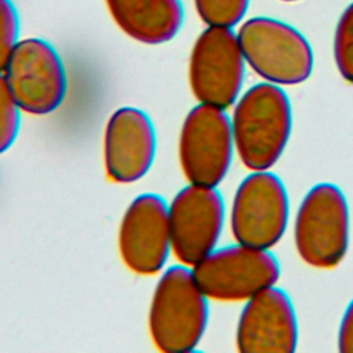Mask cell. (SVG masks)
Masks as SVG:
<instances>
[{"label": "cell", "instance_id": "9a60e30c", "mask_svg": "<svg viewBox=\"0 0 353 353\" xmlns=\"http://www.w3.org/2000/svg\"><path fill=\"white\" fill-rule=\"evenodd\" d=\"M199 18L207 26L233 28L248 7L250 0H193Z\"/></svg>", "mask_w": 353, "mask_h": 353}, {"label": "cell", "instance_id": "9c48e42d", "mask_svg": "<svg viewBox=\"0 0 353 353\" xmlns=\"http://www.w3.org/2000/svg\"><path fill=\"white\" fill-rule=\"evenodd\" d=\"M287 221L288 196L276 174L254 171L240 182L230 210L237 243L269 250L283 237Z\"/></svg>", "mask_w": 353, "mask_h": 353}, {"label": "cell", "instance_id": "ba28073f", "mask_svg": "<svg viewBox=\"0 0 353 353\" xmlns=\"http://www.w3.org/2000/svg\"><path fill=\"white\" fill-rule=\"evenodd\" d=\"M3 73L22 112L34 116L50 114L65 101V65L57 50L43 39L19 40Z\"/></svg>", "mask_w": 353, "mask_h": 353}, {"label": "cell", "instance_id": "2e32d148", "mask_svg": "<svg viewBox=\"0 0 353 353\" xmlns=\"http://www.w3.org/2000/svg\"><path fill=\"white\" fill-rule=\"evenodd\" d=\"M334 58L342 79L353 84V3L346 7L336 23Z\"/></svg>", "mask_w": 353, "mask_h": 353}, {"label": "cell", "instance_id": "7c38bea8", "mask_svg": "<svg viewBox=\"0 0 353 353\" xmlns=\"http://www.w3.org/2000/svg\"><path fill=\"white\" fill-rule=\"evenodd\" d=\"M156 150V130L142 109L123 106L109 116L103 131V165L112 182L132 183L143 178Z\"/></svg>", "mask_w": 353, "mask_h": 353}, {"label": "cell", "instance_id": "7a4b0ae2", "mask_svg": "<svg viewBox=\"0 0 353 353\" xmlns=\"http://www.w3.org/2000/svg\"><path fill=\"white\" fill-rule=\"evenodd\" d=\"M292 128L287 94L273 83L248 88L232 116L233 142L241 163L252 171H265L283 154Z\"/></svg>", "mask_w": 353, "mask_h": 353}, {"label": "cell", "instance_id": "6da1fadb", "mask_svg": "<svg viewBox=\"0 0 353 353\" xmlns=\"http://www.w3.org/2000/svg\"><path fill=\"white\" fill-rule=\"evenodd\" d=\"M208 298L186 265L167 268L160 276L148 313V328L163 353H188L197 347L208 324Z\"/></svg>", "mask_w": 353, "mask_h": 353}, {"label": "cell", "instance_id": "3957f363", "mask_svg": "<svg viewBox=\"0 0 353 353\" xmlns=\"http://www.w3.org/2000/svg\"><path fill=\"white\" fill-rule=\"evenodd\" d=\"M244 61L268 83L294 85L309 79L313 52L295 28L273 18L247 19L237 32Z\"/></svg>", "mask_w": 353, "mask_h": 353}, {"label": "cell", "instance_id": "277c9868", "mask_svg": "<svg viewBox=\"0 0 353 353\" xmlns=\"http://www.w3.org/2000/svg\"><path fill=\"white\" fill-rule=\"evenodd\" d=\"M295 248L310 266H338L349 245V207L342 190L330 182L314 185L303 197L294 226Z\"/></svg>", "mask_w": 353, "mask_h": 353}, {"label": "cell", "instance_id": "8992f818", "mask_svg": "<svg viewBox=\"0 0 353 353\" xmlns=\"http://www.w3.org/2000/svg\"><path fill=\"white\" fill-rule=\"evenodd\" d=\"M232 120L225 109L199 103L185 116L178 159L189 183L216 188L226 176L233 157Z\"/></svg>", "mask_w": 353, "mask_h": 353}, {"label": "cell", "instance_id": "4fadbf2b", "mask_svg": "<svg viewBox=\"0 0 353 353\" xmlns=\"http://www.w3.org/2000/svg\"><path fill=\"white\" fill-rule=\"evenodd\" d=\"M296 342V316L287 292L272 285L247 301L236 328L239 352L292 353Z\"/></svg>", "mask_w": 353, "mask_h": 353}, {"label": "cell", "instance_id": "e0dca14e", "mask_svg": "<svg viewBox=\"0 0 353 353\" xmlns=\"http://www.w3.org/2000/svg\"><path fill=\"white\" fill-rule=\"evenodd\" d=\"M21 108L17 103L4 73L0 72V154L15 142L21 125Z\"/></svg>", "mask_w": 353, "mask_h": 353}, {"label": "cell", "instance_id": "d6986e66", "mask_svg": "<svg viewBox=\"0 0 353 353\" xmlns=\"http://www.w3.org/2000/svg\"><path fill=\"white\" fill-rule=\"evenodd\" d=\"M338 349L343 353H353V299L342 316L338 332Z\"/></svg>", "mask_w": 353, "mask_h": 353}, {"label": "cell", "instance_id": "5b68a950", "mask_svg": "<svg viewBox=\"0 0 353 353\" xmlns=\"http://www.w3.org/2000/svg\"><path fill=\"white\" fill-rule=\"evenodd\" d=\"M192 270L205 296L221 302L248 301L280 277V265L273 254L240 243L215 248Z\"/></svg>", "mask_w": 353, "mask_h": 353}, {"label": "cell", "instance_id": "ac0fdd59", "mask_svg": "<svg viewBox=\"0 0 353 353\" xmlns=\"http://www.w3.org/2000/svg\"><path fill=\"white\" fill-rule=\"evenodd\" d=\"M19 33V18L11 0H0V72L6 65L17 46Z\"/></svg>", "mask_w": 353, "mask_h": 353}, {"label": "cell", "instance_id": "30bf717a", "mask_svg": "<svg viewBox=\"0 0 353 353\" xmlns=\"http://www.w3.org/2000/svg\"><path fill=\"white\" fill-rule=\"evenodd\" d=\"M171 251L186 266H194L211 254L225 222L222 194L212 186L182 188L168 205Z\"/></svg>", "mask_w": 353, "mask_h": 353}, {"label": "cell", "instance_id": "ffe728a7", "mask_svg": "<svg viewBox=\"0 0 353 353\" xmlns=\"http://www.w3.org/2000/svg\"><path fill=\"white\" fill-rule=\"evenodd\" d=\"M281 1H296V0H281Z\"/></svg>", "mask_w": 353, "mask_h": 353}, {"label": "cell", "instance_id": "5bb4252c", "mask_svg": "<svg viewBox=\"0 0 353 353\" xmlns=\"http://www.w3.org/2000/svg\"><path fill=\"white\" fill-rule=\"evenodd\" d=\"M117 28L142 44L171 41L183 23L181 0H103Z\"/></svg>", "mask_w": 353, "mask_h": 353}, {"label": "cell", "instance_id": "52a82bcc", "mask_svg": "<svg viewBox=\"0 0 353 353\" xmlns=\"http://www.w3.org/2000/svg\"><path fill=\"white\" fill-rule=\"evenodd\" d=\"M188 80L199 103L230 108L244 81V57L232 28L207 26L193 43Z\"/></svg>", "mask_w": 353, "mask_h": 353}, {"label": "cell", "instance_id": "8fae6325", "mask_svg": "<svg viewBox=\"0 0 353 353\" xmlns=\"http://www.w3.org/2000/svg\"><path fill=\"white\" fill-rule=\"evenodd\" d=\"M123 263L135 274L159 273L171 252L168 205L156 193L137 196L125 208L117 234Z\"/></svg>", "mask_w": 353, "mask_h": 353}]
</instances>
